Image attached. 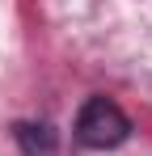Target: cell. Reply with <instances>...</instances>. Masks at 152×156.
<instances>
[{
	"mask_svg": "<svg viewBox=\"0 0 152 156\" xmlns=\"http://www.w3.org/2000/svg\"><path fill=\"white\" fill-rule=\"evenodd\" d=\"M127 131H131V122L110 97H89L76 114V139L85 148H118Z\"/></svg>",
	"mask_w": 152,
	"mask_h": 156,
	"instance_id": "obj_1",
	"label": "cell"
},
{
	"mask_svg": "<svg viewBox=\"0 0 152 156\" xmlns=\"http://www.w3.org/2000/svg\"><path fill=\"white\" fill-rule=\"evenodd\" d=\"M17 144H21L25 156H59L55 131L42 127V122H17Z\"/></svg>",
	"mask_w": 152,
	"mask_h": 156,
	"instance_id": "obj_2",
	"label": "cell"
}]
</instances>
